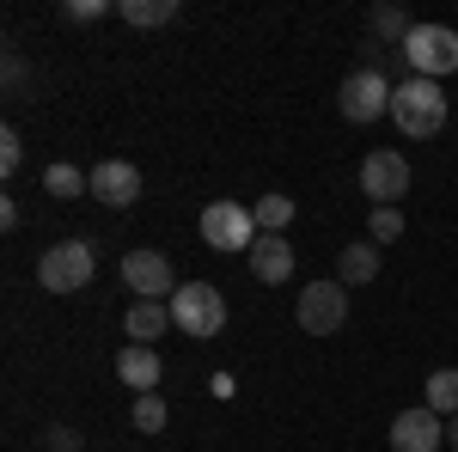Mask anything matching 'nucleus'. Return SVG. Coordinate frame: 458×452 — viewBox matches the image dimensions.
<instances>
[{"label": "nucleus", "mask_w": 458, "mask_h": 452, "mask_svg": "<svg viewBox=\"0 0 458 452\" xmlns=\"http://www.w3.org/2000/svg\"><path fill=\"white\" fill-rule=\"evenodd\" d=\"M391 123H397L410 141H434L440 135V129H446V92H440V80L410 73V80L391 92Z\"/></svg>", "instance_id": "1"}, {"label": "nucleus", "mask_w": 458, "mask_h": 452, "mask_svg": "<svg viewBox=\"0 0 458 452\" xmlns=\"http://www.w3.org/2000/svg\"><path fill=\"white\" fill-rule=\"evenodd\" d=\"M92 269H98L92 239H62V244H49V251L37 257V287H43V294H80V287L92 281Z\"/></svg>", "instance_id": "2"}, {"label": "nucleus", "mask_w": 458, "mask_h": 452, "mask_svg": "<svg viewBox=\"0 0 458 452\" xmlns=\"http://www.w3.org/2000/svg\"><path fill=\"white\" fill-rule=\"evenodd\" d=\"M172 324L183 337H196V343H208L226 330V294L214 287V281H183L172 294Z\"/></svg>", "instance_id": "3"}, {"label": "nucleus", "mask_w": 458, "mask_h": 452, "mask_svg": "<svg viewBox=\"0 0 458 452\" xmlns=\"http://www.w3.org/2000/svg\"><path fill=\"white\" fill-rule=\"evenodd\" d=\"M403 62H410V73H422V80L458 73V31L453 25H416V31L403 37Z\"/></svg>", "instance_id": "4"}, {"label": "nucleus", "mask_w": 458, "mask_h": 452, "mask_svg": "<svg viewBox=\"0 0 458 452\" xmlns=\"http://www.w3.org/2000/svg\"><path fill=\"white\" fill-rule=\"evenodd\" d=\"M300 330H312V337H336L343 324H349V287L343 281H312V287H300Z\"/></svg>", "instance_id": "5"}, {"label": "nucleus", "mask_w": 458, "mask_h": 452, "mask_svg": "<svg viewBox=\"0 0 458 452\" xmlns=\"http://www.w3.org/2000/svg\"><path fill=\"white\" fill-rule=\"evenodd\" d=\"M202 244L208 251H245L257 244V214L245 209V202H208L202 209Z\"/></svg>", "instance_id": "6"}, {"label": "nucleus", "mask_w": 458, "mask_h": 452, "mask_svg": "<svg viewBox=\"0 0 458 452\" xmlns=\"http://www.w3.org/2000/svg\"><path fill=\"white\" fill-rule=\"evenodd\" d=\"M391 92H397V86H386L379 68H354L349 80H343V92H336V110H343L349 123H379V116H391Z\"/></svg>", "instance_id": "7"}, {"label": "nucleus", "mask_w": 458, "mask_h": 452, "mask_svg": "<svg viewBox=\"0 0 458 452\" xmlns=\"http://www.w3.org/2000/svg\"><path fill=\"white\" fill-rule=\"evenodd\" d=\"M360 190L373 196V209H397V196L410 190V159L397 147H373L360 159Z\"/></svg>", "instance_id": "8"}, {"label": "nucleus", "mask_w": 458, "mask_h": 452, "mask_svg": "<svg viewBox=\"0 0 458 452\" xmlns=\"http://www.w3.org/2000/svg\"><path fill=\"white\" fill-rule=\"evenodd\" d=\"M123 281L135 300H172L177 294V276H172V257L165 251H129L123 257Z\"/></svg>", "instance_id": "9"}, {"label": "nucleus", "mask_w": 458, "mask_h": 452, "mask_svg": "<svg viewBox=\"0 0 458 452\" xmlns=\"http://www.w3.org/2000/svg\"><path fill=\"white\" fill-rule=\"evenodd\" d=\"M440 447H446V416H434L428 404L391 422V452H440Z\"/></svg>", "instance_id": "10"}, {"label": "nucleus", "mask_w": 458, "mask_h": 452, "mask_svg": "<svg viewBox=\"0 0 458 452\" xmlns=\"http://www.w3.org/2000/svg\"><path fill=\"white\" fill-rule=\"evenodd\" d=\"M92 202L105 209H135L141 202V172L129 159H98L92 166Z\"/></svg>", "instance_id": "11"}, {"label": "nucleus", "mask_w": 458, "mask_h": 452, "mask_svg": "<svg viewBox=\"0 0 458 452\" xmlns=\"http://www.w3.org/2000/svg\"><path fill=\"white\" fill-rule=\"evenodd\" d=\"M159 373H165L159 348H147V343H123L116 348V380L129 385L135 397H141V391H159Z\"/></svg>", "instance_id": "12"}, {"label": "nucleus", "mask_w": 458, "mask_h": 452, "mask_svg": "<svg viewBox=\"0 0 458 452\" xmlns=\"http://www.w3.org/2000/svg\"><path fill=\"white\" fill-rule=\"evenodd\" d=\"M250 276L282 287V281L293 276V244H287L282 233H257V244H250Z\"/></svg>", "instance_id": "13"}, {"label": "nucleus", "mask_w": 458, "mask_h": 452, "mask_svg": "<svg viewBox=\"0 0 458 452\" xmlns=\"http://www.w3.org/2000/svg\"><path fill=\"white\" fill-rule=\"evenodd\" d=\"M123 324H129V343L153 348L172 330V300H129V318H123Z\"/></svg>", "instance_id": "14"}, {"label": "nucleus", "mask_w": 458, "mask_h": 452, "mask_svg": "<svg viewBox=\"0 0 458 452\" xmlns=\"http://www.w3.org/2000/svg\"><path fill=\"white\" fill-rule=\"evenodd\" d=\"M379 276V244L367 239V244H343L336 251V281L343 287H367V281Z\"/></svg>", "instance_id": "15"}, {"label": "nucleus", "mask_w": 458, "mask_h": 452, "mask_svg": "<svg viewBox=\"0 0 458 452\" xmlns=\"http://www.w3.org/2000/svg\"><path fill=\"white\" fill-rule=\"evenodd\" d=\"M116 19L135 25V31H159L177 19V0H116Z\"/></svg>", "instance_id": "16"}, {"label": "nucleus", "mask_w": 458, "mask_h": 452, "mask_svg": "<svg viewBox=\"0 0 458 452\" xmlns=\"http://www.w3.org/2000/svg\"><path fill=\"white\" fill-rule=\"evenodd\" d=\"M43 190L55 196V202H73V196H92V172H80L68 159H55L49 172H43Z\"/></svg>", "instance_id": "17"}, {"label": "nucleus", "mask_w": 458, "mask_h": 452, "mask_svg": "<svg viewBox=\"0 0 458 452\" xmlns=\"http://www.w3.org/2000/svg\"><path fill=\"white\" fill-rule=\"evenodd\" d=\"M434 416H458V367H434L428 373V397H422Z\"/></svg>", "instance_id": "18"}, {"label": "nucleus", "mask_w": 458, "mask_h": 452, "mask_svg": "<svg viewBox=\"0 0 458 452\" xmlns=\"http://www.w3.org/2000/svg\"><path fill=\"white\" fill-rule=\"evenodd\" d=\"M250 214H257V233H287L293 226V196H282V190L276 196H257Z\"/></svg>", "instance_id": "19"}, {"label": "nucleus", "mask_w": 458, "mask_h": 452, "mask_svg": "<svg viewBox=\"0 0 458 452\" xmlns=\"http://www.w3.org/2000/svg\"><path fill=\"white\" fill-rule=\"evenodd\" d=\"M367 25H373V37H391L397 49H403V37L416 31V19H410L403 6H373V13H367Z\"/></svg>", "instance_id": "20"}, {"label": "nucleus", "mask_w": 458, "mask_h": 452, "mask_svg": "<svg viewBox=\"0 0 458 452\" xmlns=\"http://www.w3.org/2000/svg\"><path fill=\"white\" fill-rule=\"evenodd\" d=\"M135 428H141V434H159V428H165V397H159V391H141V397H135Z\"/></svg>", "instance_id": "21"}, {"label": "nucleus", "mask_w": 458, "mask_h": 452, "mask_svg": "<svg viewBox=\"0 0 458 452\" xmlns=\"http://www.w3.org/2000/svg\"><path fill=\"white\" fill-rule=\"evenodd\" d=\"M367 239H373V244L403 239V209H373V220H367Z\"/></svg>", "instance_id": "22"}, {"label": "nucleus", "mask_w": 458, "mask_h": 452, "mask_svg": "<svg viewBox=\"0 0 458 452\" xmlns=\"http://www.w3.org/2000/svg\"><path fill=\"white\" fill-rule=\"evenodd\" d=\"M25 166V141H19V129H0V172L13 177Z\"/></svg>", "instance_id": "23"}, {"label": "nucleus", "mask_w": 458, "mask_h": 452, "mask_svg": "<svg viewBox=\"0 0 458 452\" xmlns=\"http://www.w3.org/2000/svg\"><path fill=\"white\" fill-rule=\"evenodd\" d=\"M43 440H49V452H73V447H80V434H73V428H62V422H55Z\"/></svg>", "instance_id": "24"}, {"label": "nucleus", "mask_w": 458, "mask_h": 452, "mask_svg": "<svg viewBox=\"0 0 458 452\" xmlns=\"http://www.w3.org/2000/svg\"><path fill=\"white\" fill-rule=\"evenodd\" d=\"M98 13H110L105 0H68V19H98Z\"/></svg>", "instance_id": "25"}, {"label": "nucleus", "mask_w": 458, "mask_h": 452, "mask_svg": "<svg viewBox=\"0 0 458 452\" xmlns=\"http://www.w3.org/2000/svg\"><path fill=\"white\" fill-rule=\"evenodd\" d=\"M446 447H453V452H458V416H453V422H446Z\"/></svg>", "instance_id": "26"}]
</instances>
